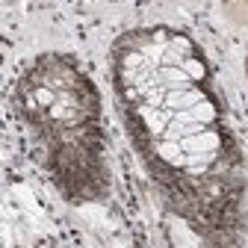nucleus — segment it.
<instances>
[{
	"label": "nucleus",
	"mask_w": 248,
	"mask_h": 248,
	"mask_svg": "<svg viewBox=\"0 0 248 248\" xmlns=\"http://www.w3.org/2000/svg\"><path fill=\"white\" fill-rule=\"evenodd\" d=\"M210 166H189V174H204Z\"/></svg>",
	"instance_id": "nucleus-6"
},
{
	"label": "nucleus",
	"mask_w": 248,
	"mask_h": 248,
	"mask_svg": "<svg viewBox=\"0 0 248 248\" xmlns=\"http://www.w3.org/2000/svg\"><path fill=\"white\" fill-rule=\"evenodd\" d=\"M189 112H192V118H195L198 124H210V121H216V109H213V104H210V101H201V104H198V107H192Z\"/></svg>",
	"instance_id": "nucleus-3"
},
{
	"label": "nucleus",
	"mask_w": 248,
	"mask_h": 248,
	"mask_svg": "<svg viewBox=\"0 0 248 248\" xmlns=\"http://www.w3.org/2000/svg\"><path fill=\"white\" fill-rule=\"evenodd\" d=\"M157 154L166 163H171V166H186V154L180 151V142H160Z\"/></svg>",
	"instance_id": "nucleus-2"
},
{
	"label": "nucleus",
	"mask_w": 248,
	"mask_h": 248,
	"mask_svg": "<svg viewBox=\"0 0 248 248\" xmlns=\"http://www.w3.org/2000/svg\"><path fill=\"white\" fill-rule=\"evenodd\" d=\"M180 151L183 154H210V151H219V136L204 130L198 136H189V139H180Z\"/></svg>",
	"instance_id": "nucleus-1"
},
{
	"label": "nucleus",
	"mask_w": 248,
	"mask_h": 248,
	"mask_svg": "<svg viewBox=\"0 0 248 248\" xmlns=\"http://www.w3.org/2000/svg\"><path fill=\"white\" fill-rule=\"evenodd\" d=\"M33 101L39 107H53L56 104V95H53V89H36L33 92Z\"/></svg>",
	"instance_id": "nucleus-5"
},
{
	"label": "nucleus",
	"mask_w": 248,
	"mask_h": 248,
	"mask_svg": "<svg viewBox=\"0 0 248 248\" xmlns=\"http://www.w3.org/2000/svg\"><path fill=\"white\" fill-rule=\"evenodd\" d=\"M183 71L189 74L192 83H195V80H204V74H207V71H204V62H198V59H192V56L183 62Z\"/></svg>",
	"instance_id": "nucleus-4"
}]
</instances>
